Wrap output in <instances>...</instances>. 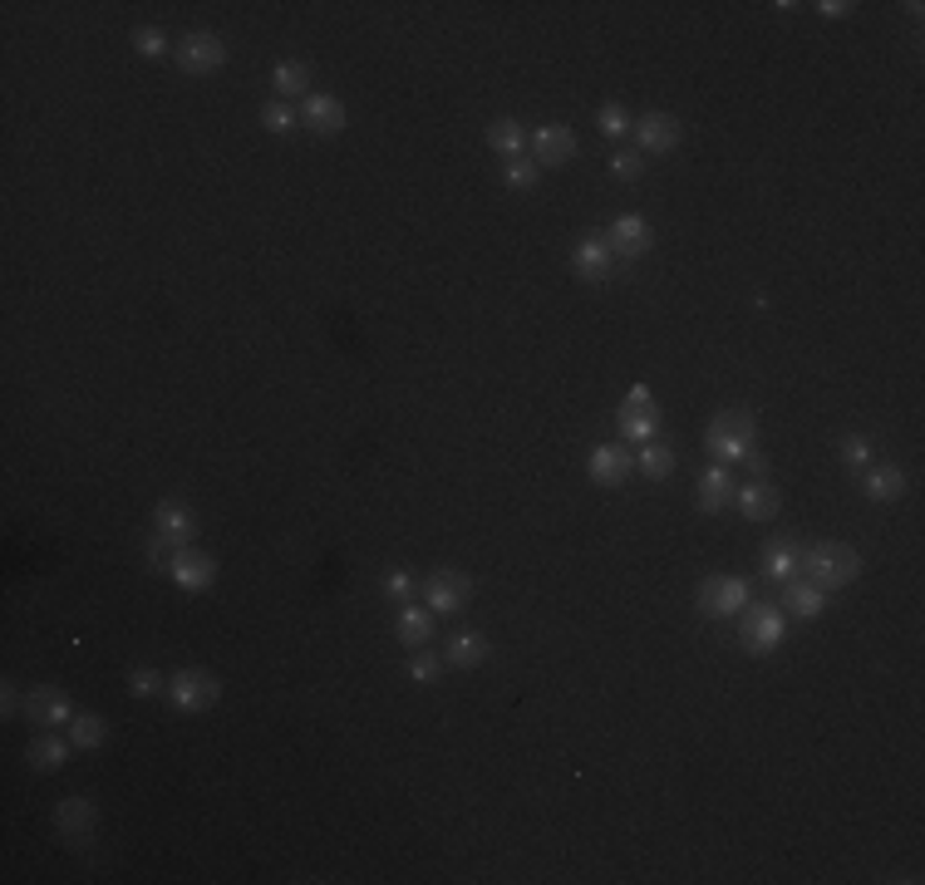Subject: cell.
<instances>
[{
    "mask_svg": "<svg viewBox=\"0 0 925 885\" xmlns=\"http://www.w3.org/2000/svg\"><path fill=\"white\" fill-rule=\"evenodd\" d=\"M802 571L807 581L823 590H847L856 576H862V551L847 541H817V546H802Z\"/></svg>",
    "mask_w": 925,
    "mask_h": 885,
    "instance_id": "cell-1",
    "label": "cell"
},
{
    "mask_svg": "<svg viewBox=\"0 0 925 885\" xmlns=\"http://www.w3.org/2000/svg\"><path fill=\"white\" fill-rule=\"evenodd\" d=\"M753 442H758V419L749 409H724L704 428V448H710L714 463H743L753 453Z\"/></svg>",
    "mask_w": 925,
    "mask_h": 885,
    "instance_id": "cell-2",
    "label": "cell"
},
{
    "mask_svg": "<svg viewBox=\"0 0 925 885\" xmlns=\"http://www.w3.org/2000/svg\"><path fill=\"white\" fill-rule=\"evenodd\" d=\"M782 639H788V615H782L778 606H743V630H739V645L743 655L753 659H768L782 649Z\"/></svg>",
    "mask_w": 925,
    "mask_h": 885,
    "instance_id": "cell-3",
    "label": "cell"
},
{
    "mask_svg": "<svg viewBox=\"0 0 925 885\" xmlns=\"http://www.w3.org/2000/svg\"><path fill=\"white\" fill-rule=\"evenodd\" d=\"M217 699H222V680H217L212 670L187 664V670L168 674V703H173L177 713H207Z\"/></svg>",
    "mask_w": 925,
    "mask_h": 885,
    "instance_id": "cell-4",
    "label": "cell"
},
{
    "mask_svg": "<svg viewBox=\"0 0 925 885\" xmlns=\"http://www.w3.org/2000/svg\"><path fill=\"white\" fill-rule=\"evenodd\" d=\"M419 596H423V606H429L433 615H462L468 600H473V581L462 576V571H453V566H439V571L423 576Z\"/></svg>",
    "mask_w": 925,
    "mask_h": 885,
    "instance_id": "cell-5",
    "label": "cell"
},
{
    "mask_svg": "<svg viewBox=\"0 0 925 885\" xmlns=\"http://www.w3.org/2000/svg\"><path fill=\"white\" fill-rule=\"evenodd\" d=\"M749 581L743 576H710L700 581V590H694V606H700V615L710 620H739L743 606H749Z\"/></svg>",
    "mask_w": 925,
    "mask_h": 885,
    "instance_id": "cell-6",
    "label": "cell"
},
{
    "mask_svg": "<svg viewBox=\"0 0 925 885\" xmlns=\"http://www.w3.org/2000/svg\"><path fill=\"white\" fill-rule=\"evenodd\" d=\"M226 40L222 35H212V30H187L183 40H177V50H173V60H177V70L183 74H197V79H202V74H217L226 64Z\"/></svg>",
    "mask_w": 925,
    "mask_h": 885,
    "instance_id": "cell-7",
    "label": "cell"
},
{
    "mask_svg": "<svg viewBox=\"0 0 925 885\" xmlns=\"http://www.w3.org/2000/svg\"><path fill=\"white\" fill-rule=\"evenodd\" d=\"M25 719L35 723V728H60V723H74V703L64 689H54V684H35L30 694H25Z\"/></svg>",
    "mask_w": 925,
    "mask_h": 885,
    "instance_id": "cell-8",
    "label": "cell"
},
{
    "mask_svg": "<svg viewBox=\"0 0 925 885\" xmlns=\"http://www.w3.org/2000/svg\"><path fill=\"white\" fill-rule=\"evenodd\" d=\"M630 138H636V148H640V158L645 153H655V158H665V153H675L679 148V138H684V128H679V119L675 114H645V119H636V128H630Z\"/></svg>",
    "mask_w": 925,
    "mask_h": 885,
    "instance_id": "cell-9",
    "label": "cell"
},
{
    "mask_svg": "<svg viewBox=\"0 0 925 885\" xmlns=\"http://www.w3.org/2000/svg\"><path fill=\"white\" fill-rule=\"evenodd\" d=\"M153 532L163 536L173 551H183V546L197 541V512L187 502H177V497H163V502L153 507Z\"/></svg>",
    "mask_w": 925,
    "mask_h": 885,
    "instance_id": "cell-10",
    "label": "cell"
},
{
    "mask_svg": "<svg viewBox=\"0 0 925 885\" xmlns=\"http://www.w3.org/2000/svg\"><path fill=\"white\" fill-rule=\"evenodd\" d=\"M606 241H610V251H616V261H640L650 247H655V227H650L645 216L626 212V216H616V222H610Z\"/></svg>",
    "mask_w": 925,
    "mask_h": 885,
    "instance_id": "cell-11",
    "label": "cell"
},
{
    "mask_svg": "<svg viewBox=\"0 0 925 885\" xmlns=\"http://www.w3.org/2000/svg\"><path fill=\"white\" fill-rule=\"evenodd\" d=\"M571 271L587 281V286H606L610 271H616V251H610V241L606 237H581L571 247Z\"/></svg>",
    "mask_w": 925,
    "mask_h": 885,
    "instance_id": "cell-12",
    "label": "cell"
},
{
    "mask_svg": "<svg viewBox=\"0 0 925 885\" xmlns=\"http://www.w3.org/2000/svg\"><path fill=\"white\" fill-rule=\"evenodd\" d=\"M168 576H173V586L197 596V590H212L217 561L207 557V551H197V546H183V551H173V561H168Z\"/></svg>",
    "mask_w": 925,
    "mask_h": 885,
    "instance_id": "cell-13",
    "label": "cell"
},
{
    "mask_svg": "<svg viewBox=\"0 0 925 885\" xmlns=\"http://www.w3.org/2000/svg\"><path fill=\"white\" fill-rule=\"evenodd\" d=\"M94 826H99V807H94L89 797H64V802L54 807V832H60L70 846L89 842Z\"/></svg>",
    "mask_w": 925,
    "mask_h": 885,
    "instance_id": "cell-14",
    "label": "cell"
},
{
    "mask_svg": "<svg viewBox=\"0 0 925 885\" xmlns=\"http://www.w3.org/2000/svg\"><path fill=\"white\" fill-rule=\"evenodd\" d=\"M300 124L320 138H335V134H345L350 114H345V103H340L335 94H306V103H300Z\"/></svg>",
    "mask_w": 925,
    "mask_h": 885,
    "instance_id": "cell-15",
    "label": "cell"
},
{
    "mask_svg": "<svg viewBox=\"0 0 925 885\" xmlns=\"http://www.w3.org/2000/svg\"><path fill=\"white\" fill-rule=\"evenodd\" d=\"M532 163L536 167H566L576 158V134L566 124H542L532 128Z\"/></svg>",
    "mask_w": 925,
    "mask_h": 885,
    "instance_id": "cell-16",
    "label": "cell"
},
{
    "mask_svg": "<svg viewBox=\"0 0 925 885\" xmlns=\"http://www.w3.org/2000/svg\"><path fill=\"white\" fill-rule=\"evenodd\" d=\"M733 493H739V483H733L729 463H714L710 473H700L694 507H700V512H710V516H719V512H729V507H733Z\"/></svg>",
    "mask_w": 925,
    "mask_h": 885,
    "instance_id": "cell-17",
    "label": "cell"
},
{
    "mask_svg": "<svg viewBox=\"0 0 925 885\" xmlns=\"http://www.w3.org/2000/svg\"><path fill=\"white\" fill-rule=\"evenodd\" d=\"M587 473L596 487H620L630 473H636V458H630L626 448H616V442H601V448H591Z\"/></svg>",
    "mask_w": 925,
    "mask_h": 885,
    "instance_id": "cell-18",
    "label": "cell"
},
{
    "mask_svg": "<svg viewBox=\"0 0 925 885\" xmlns=\"http://www.w3.org/2000/svg\"><path fill=\"white\" fill-rule=\"evenodd\" d=\"M778 610L788 620H817L827 610V590L823 586H813V581H802V576H792V581H782V600H778Z\"/></svg>",
    "mask_w": 925,
    "mask_h": 885,
    "instance_id": "cell-19",
    "label": "cell"
},
{
    "mask_svg": "<svg viewBox=\"0 0 925 885\" xmlns=\"http://www.w3.org/2000/svg\"><path fill=\"white\" fill-rule=\"evenodd\" d=\"M763 576L768 581H792L802 576V541L798 536H773L768 546H763Z\"/></svg>",
    "mask_w": 925,
    "mask_h": 885,
    "instance_id": "cell-20",
    "label": "cell"
},
{
    "mask_svg": "<svg viewBox=\"0 0 925 885\" xmlns=\"http://www.w3.org/2000/svg\"><path fill=\"white\" fill-rule=\"evenodd\" d=\"M733 502H739V512L749 516V522H768V516H778L782 493L768 483V477H758V483H743L739 493H733Z\"/></svg>",
    "mask_w": 925,
    "mask_h": 885,
    "instance_id": "cell-21",
    "label": "cell"
},
{
    "mask_svg": "<svg viewBox=\"0 0 925 885\" xmlns=\"http://www.w3.org/2000/svg\"><path fill=\"white\" fill-rule=\"evenodd\" d=\"M905 468H896V463H881V468H872V473L862 477V493L872 497V502H881V507H891V502H901L905 497Z\"/></svg>",
    "mask_w": 925,
    "mask_h": 885,
    "instance_id": "cell-22",
    "label": "cell"
},
{
    "mask_svg": "<svg viewBox=\"0 0 925 885\" xmlns=\"http://www.w3.org/2000/svg\"><path fill=\"white\" fill-rule=\"evenodd\" d=\"M70 748H74L70 738H60V733L45 728L40 738L25 748V762H30V772H60L64 762H70Z\"/></svg>",
    "mask_w": 925,
    "mask_h": 885,
    "instance_id": "cell-23",
    "label": "cell"
},
{
    "mask_svg": "<svg viewBox=\"0 0 925 885\" xmlns=\"http://www.w3.org/2000/svg\"><path fill=\"white\" fill-rule=\"evenodd\" d=\"M483 659H488V639L478 630H458L443 645V664H453V670H478Z\"/></svg>",
    "mask_w": 925,
    "mask_h": 885,
    "instance_id": "cell-24",
    "label": "cell"
},
{
    "mask_svg": "<svg viewBox=\"0 0 925 885\" xmlns=\"http://www.w3.org/2000/svg\"><path fill=\"white\" fill-rule=\"evenodd\" d=\"M616 428L626 442H655L659 438V409H630V403H620Z\"/></svg>",
    "mask_w": 925,
    "mask_h": 885,
    "instance_id": "cell-25",
    "label": "cell"
},
{
    "mask_svg": "<svg viewBox=\"0 0 925 885\" xmlns=\"http://www.w3.org/2000/svg\"><path fill=\"white\" fill-rule=\"evenodd\" d=\"M394 630H399V639L409 649H423L433 639V610L429 606H404L399 620H394Z\"/></svg>",
    "mask_w": 925,
    "mask_h": 885,
    "instance_id": "cell-26",
    "label": "cell"
},
{
    "mask_svg": "<svg viewBox=\"0 0 925 885\" xmlns=\"http://www.w3.org/2000/svg\"><path fill=\"white\" fill-rule=\"evenodd\" d=\"M70 743H74V752H94V748H103V743H109V719H99V713H74V723H70Z\"/></svg>",
    "mask_w": 925,
    "mask_h": 885,
    "instance_id": "cell-27",
    "label": "cell"
},
{
    "mask_svg": "<svg viewBox=\"0 0 925 885\" xmlns=\"http://www.w3.org/2000/svg\"><path fill=\"white\" fill-rule=\"evenodd\" d=\"M522 144H527V134L517 119H493V124H488V148H493L497 158H522Z\"/></svg>",
    "mask_w": 925,
    "mask_h": 885,
    "instance_id": "cell-28",
    "label": "cell"
},
{
    "mask_svg": "<svg viewBox=\"0 0 925 885\" xmlns=\"http://www.w3.org/2000/svg\"><path fill=\"white\" fill-rule=\"evenodd\" d=\"M271 89L281 94V99H296V94L310 89V64L306 60H281L276 70H271Z\"/></svg>",
    "mask_w": 925,
    "mask_h": 885,
    "instance_id": "cell-29",
    "label": "cell"
},
{
    "mask_svg": "<svg viewBox=\"0 0 925 885\" xmlns=\"http://www.w3.org/2000/svg\"><path fill=\"white\" fill-rule=\"evenodd\" d=\"M636 468L645 477H655V483H665L669 473H675V448H669V442H640V453H636Z\"/></svg>",
    "mask_w": 925,
    "mask_h": 885,
    "instance_id": "cell-30",
    "label": "cell"
},
{
    "mask_svg": "<svg viewBox=\"0 0 925 885\" xmlns=\"http://www.w3.org/2000/svg\"><path fill=\"white\" fill-rule=\"evenodd\" d=\"M296 124H300V109H291L286 99L261 103V128H267V134H291Z\"/></svg>",
    "mask_w": 925,
    "mask_h": 885,
    "instance_id": "cell-31",
    "label": "cell"
},
{
    "mask_svg": "<svg viewBox=\"0 0 925 885\" xmlns=\"http://www.w3.org/2000/svg\"><path fill=\"white\" fill-rule=\"evenodd\" d=\"M439 674H443V655H433L429 645L414 649V655H409V680L414 684H439Z\"/></svg>",
    "mask_w": 925,
    "mask_h": 885,
    "instance_id": "cell-32",
    "label": "cell"
},
{
    "mask_svg": "<svg viewBox=\"0 0 925 885\" xmlns=\"http://www.w3.org/2000/svg\"><path fill=\"white\" fill-rule=\"evenodd\" d=\"M536 177H542V167H536L532 158H507L503 183L513 187V192H527V187H536Z\"/></svg>",
    "mask_w": 925,
    "mask_h": 885,
    "instance_id": "cell-33",
    "label": "cell"
},
{
    "mask_svg": "<svg viewBox=\"0 0 925 885\" xmlns=\"http://www.w3.org/2000/svg\"><path fill=\"white\" fill-rule=\"evenodd\" d=\"M128 694L134 699H153V694H168V674L148 670V664H138L134 674H128Z\"/></svg>",
    "mask_w": 925,
    "mask_h": 885,
    "instance_id": "cell-34",
    "label": "cell"
},
{
    "mask_svg": "<svg viewBox=\"0 0 925 885\" xmlns=\"http://www.w3.org/2000/svg\"><path fill=\"white\" fill-rule=\"evenodd\" d=\"M596 128L606 138H630V128H636V119L626 114V109H620V103H606V109H601L596 114Z\"/></svg>",
    "mask_w": 925,
    "mask_h": 885,
    "instance_id": "cell-35",
    "label": "cell"
},
{
    "mask_svg": "<svg viewBox=\"0 0 925 885\" xmlns=\"http://www.w3.org/2000/svg\"><path fill=\"white\" fill-rule=\"evenodd\" d=\"M640 173H645V158L640 153H630V148H616V153H610V177H616V183H636Z\"/></svg>",
    "mask_w": 925,
    "mask_h": 885,
    "instance_id": "cell-36",
    "label": "cell"
},
{
    "mask_svg": "<svg viewBox=\"0 0 925 885\" xmlns=\"http://www.w3.org/2000/svg\"><path fill=\"white\" fill-rule=\"evenodd\" d=\"M134 50L144 54V60H163V54H168L163 30H153V25H138V30H134Z\"/></svg>",
    "mask_w": 925,
    "mask_h": 885,
    "instance_id": "cell-37",
    "label": "cell"
},
{
    "mask_svg": "<svg viewBox=\"0 0 925 885\" xmlns=\"http://www.w3.org/2000/svg\"><path fill=\"white\" fill-rule=\"evenodd\" d=\"M842 463L852 468V473L872 463V438H862V433H847V438H842Z\"/></svg>",
    "mask_w": 925,
    "mask_h": 885,
    "instance_id": "cell-38",
    "label": "cell"
},
{
    "mask_svg": "<svg viewBox=\"0 0 925 885\" xmlns=\"http://www.w3.org/2000/svg\"><path fill=\"white\" fill-rule=\"evenodd\" d=\"M384 596H390V600H414V596H419V581H414L409 571H390V576H384Z\"/></svg>",
    "mask_w": 925,
    "mask_h": 885,
    "instance_id": "cell-39",
    "label": "cell"
},
{
    "mask_svg": "<svg viewBox=\"0 0 925 885\" xmlns=\"http://www.w3.org/2000/svg\"><path fill=\"white\" fill-rule=\"evenodd\" d=\"M168 561H173V546H168L163 536H153V541H148V571H168Z\"/></svg>",
    "mask_w": 925,
    "mask_h": 885,
    "instance_id": "cell-40",
    "label": "cell"
},
{
    "mask_svg": "<svg viewBox=\"0 0 925 885\" xmlns=\"http://www.w3.org/2000/svg\"><path fill=\"white\" fill-rule=\"evenodd\" d=\"M15 709H25V699L15 694V684L5 680V684H0V713H5V719H15Z\"/></svg>",
    "mask_w": 925,
    "mask_h": 885,
    "instance_id": "cell-41",
    "label": "cell"
},
{
    "mask_svg": "<svg viewBox=\"0 0 925 885\" xmlns=\"http://www.w3.org/2000/svg\"><path fill=\"white\" fill-rule=\"evenodd\" d=\"M626 403H630V409H655V394H650V384H630Z\"/></svg>",
    "mask_w": 925,
    "mask_h": 885,
    "instance_id": "cell-42",
    "label": "cell"
},
{
    "mask_svg": "<svg viewBox=\"0 0 925 885\" xmlns=\"http://www.w3.org/2000/svg\"><path fill=\"white\" fill-rule=\"evenodd\" d=\"M817 11H823L827 21H842L847 11H856V5H847V0H817Z\"/></svg>",
    "mask_w": 925,
    "mask_h": 885,
    "instance_id": "cell-43",
    "label": "cell"
},
{
    "mask_svg": "<svg viewBox=\"0 0 925 885\" xmlns=\"http://www.w3.org/2000/svg\"><path fill=\"white\" fill-rule=\"evenodd\" d=\"M743 468H749L753 477H768V458H763V453H749V458H743Z\"/></svg>",
    "mask_w": 925,
    "mask_h": 885,
    "instance_id": "cell-44",
    "label": "cell"
}]
</instances>
